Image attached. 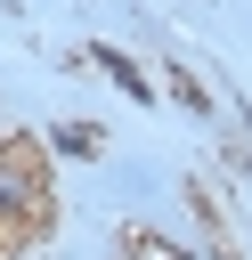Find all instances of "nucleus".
I'll return each mask as SVG.
<instances>
[{
	"label": "nucleus",
	"instance_id": "3",
	"mask_svg": "<svg viewBox=\"0 0 252 260\" xmlns=\"http://www.w3.org/2000/svg\"><path fill=\"white\" fill-rule=\"evenodd\" d=\"M171 98H179V106H187V114H203V106H211V98H203V81H195V73H187V65H179V73H171Z\"/></svg>",
	"mask_w": 252,
	"mask_h": 260
},
{
	"label": "nucleus",
	"instance_id": "2",
	"mask_svg": "<svg viewBox=\"0 0 252 260\" xmlns=\"http://www.w3.org/2000/svg\"><path fill=\"white\" fill-rule=\"evenodd\" d=\"M98 65H106V73H114V81H122L130 98H154V81H146V73H138V65L122 57V49H98Z\"/></svg>",
	"mask_w": 252,
	"mask_h": 260
},
{
	"label": "nucleus",
	"instance_id": "1",
	"mask_svg": "<svg viewBox=\"0 0 252 260\" xmlns=\"http://www.w3.org/2000/svg\"><path fill=\"white\" fill-rule=\"evenodd\" d=\"M33 195H41V187H33V171H24V162H0V211H24Z\"/></svg>",
	"mask_w": 252,
	"mask_h": 260
}]
</instances>
